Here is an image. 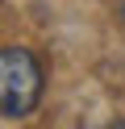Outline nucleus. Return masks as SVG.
<instances>
[{"label":"nucleus","instance_id":"1","mask_svg":"<svg viewBox=\"0 0 125 129\" xmlns=\"http://www.w3.org/2000/svg\"><path fill=\"white\" fill-rule=\"evenodd\" d=\"M42 100V62L21 46H0V117H29Z\"/></svg>","mask_w":125,"mask_h":129},{"label":"nucleus","instance_id":"2","mask_svg":"<svg viewBox=\"0 0 125 129\" xmlns=\"http://www.w3.org/2000/svg\"><path fill=\"white\" fill-rule=\"evenodd\" d=\"M121 17H125V0H121Z\"/></svg>","mask_w":125,"mask_h":129}]
</instances>
